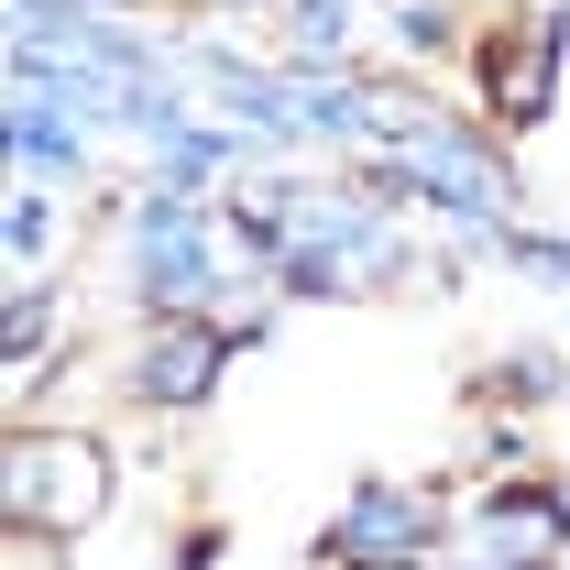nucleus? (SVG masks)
<instances>
[{
	"instance_id": "1",
	"label": "nucleus",
	"mask_w": 570,
	"mask_h": 570,
	"mask_svg": "<svg viewBox=\"0 0 570 570\" xmlns=\"http://www.w3.org/2000/svg\"><path fill=\"white\" fill-rule=\"evenodd\" d=\"M0 504H11V527H33V538H77V527H99V504H110V461H99L88 439L33 428V439H11V461H0Z\"/></svg>"
},
{
	"instance_id": "2",
	"label": "nucleus",
	"mask_w": 570,
	"mask_h": 570,
	"mask_svg": "<svg viewBox=\"0 0 570 570\" xmlns=\"http://www.w3.org/2000/svg\"><path fill=\"white\" fill-rule=\"evenodd\" d=\"M549 77H560V22H527L515 56L494 45V110L504 121H538V110H549Z\"/></svg>"
},
{
	"instance_id": "3",
	"label": "nucleus",
	"mask_w": 570,
	"mask_h": 570,
	"mask_svg": "<svg viewBox=\"0 0 570 570\" xmlns=\"http://www.w3.org/2000/svg\"><path fill=\"white\" fill-rule=\"evenodd\" d=\"M219 362H230V341L187 318V330H165V341L142 352V395H165V406H187V395H209V373H219Z\"/></svg>"
},
{
	"instance_id": "4",
	"label": "nucleus",
	"mask_w": 570,
	"mask_h": 570,
	"mask_svg": "<svg viewBox=\"0 0 570 570\" xmlns=\"http://www.w3.org/2000/svg\"><path fill=\"white\" fill-rule=\"evenodd\" d=\"M341 549H352V560H406V549H417V504L406 494H362L352 515H341Z\"/></svg>"
}]
</instances>
